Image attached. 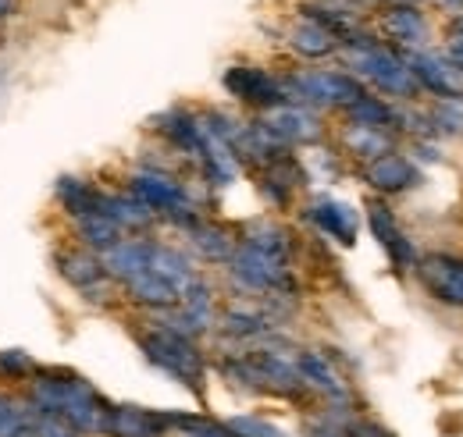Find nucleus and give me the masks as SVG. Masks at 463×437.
Masks as SVG:
<instances>
[{"label":"nucleus","instance_id":"393cba45","mask_svg":"<svg viewBox=\"0 0 463 437\" xmlns=\"http://www.w3.org/2000/svg\"><path fill=\"white\" fill-rule=\"evenodd\" d=\"M246 246H253V249H260V253H268V256H275V260H286L289 264V235L279 228V224H253L250 231H246Z\"/></svg>","mask_w":463,"mask_h":437},{"label":"nucleus","instance_id":"f3484780","mask_svg":"<svg viewBox=\"0 0 463 437\" xmlns=\"http://www.w3.org/2000/svg\"><path fill=\"white\" fill-rule=\"evenodd\" d=\"M125 288H128V295H132L139 306H150V310H175L178 299H182V292H178L175 284H168L165 277H157L154 271L132 277Z\"/></svg>","mask_w":463,"mask_h":437},{"label":"nucleus","instance_id":"9b49d317","mask_svg":"<svg viewBox=\"0 0 463 437\" xmlns=\"http://www.w3.org/2000/svg\"><path fill=\"white\" fill-rule=\"evenodd\" d=\"M367 224H371V231H374V238L385 246V253L392 256L396 267H413V264H417L410 238L400 231V224H396L392 210H389L385 203H367Z\"/></svg>","mask_w":463,"mask_h":437},{"label":"nucleus","instance_id":"2f4dec72","mask_svg":"<svg viewBox=\"0 0 463 437\" xmlns=\"http://www.w3.org/2000/svg\"><path fill=\"white\" fill-rule=\"evenodd\" d=\"M36 367H33V359L25 356V352H0V374L4 377H25V374H33Z\"/></svg>","mask_w":463,"mask_h":437},{"label":"nucleus","instance_id":"1a4fd4ad","mask_svg":"<svg viewBox=\"0 0 463 437\" xmlns=\"http://www.w3.org/2000/svg\"><path fill=\"white\" fill-rule=\"evenodd\" d=\"M417 277L420 284L446 306H463V264L453 256L431 253L424 260H417Z\"/></svg>","mask_w":463,"mask_h":437},{"label":"nucleus","instance_id":"f03ea898","mask_svg":"<svg viewBox=\"0 0 463 437\" xmlns=\"http://www.w3.org/2000/svg\"><path fill=\"white\" fill-rule=\"evenodd\" d=\"M346 60L356 75H364L367 82H374L389 97L410 100L417 93V82H413L403 57L389 51V47H382V43H374L371 36H360V33L346 36Z\"/></svg>","mask_w":463,"mask_h":437},{"label":"nucleus","instance_id":"f257e3e1","mask_svg":"<svg viewBox=\"0 0 463 437\" xmlns=\"http://www.w3.org/2000/svg\"><path fill=\"white\" fill-rule=\"evenodd\" d=\"M33 402L47 416H61L64 423H71L75 431H104V416L111 409L75 374H40V381L33 387Z\"/></svg>","mask_w":463,"mask_h":437},{"label":"nucleus","instance_id":"72a5a7b5","mask_svg":"<svg viewBox=\"0 0 463 437\" xmlns=\"http://www.w3.org/2000/svg\"><path fill=\"white\" fill-rule=\"evenodd\" d=\"M29 427H33V437H75L71 423H64L61 416H47V413H43V420H36Z\"/></svg>","mask_w":463,"mask_h":437},{"label":"nucleus","instance_id":"5701e85b","mask_svg":"<svg viewBox=\"0 0 463 437\" xmlns=\"http://www.w3.org/2000/svg\"><path fill=\"white\" fill-rule=\"evenodd\" d=\"M58 196L64 203V210L71 218H90V214H100V192H93L86 181L79 178H61L58 181Z\"/></svg>","mask_w":463,"mask_h":437},{"label":"nucleus","instance_id":"7c9ffc66","mask_svg":"<svg viewBox=\"0 0 463 437\" xmlns=\"http://www.w3.org/2000/svg\"><path fill=\"white\" fill-rule=\"evenodd\" d=\"M431 121L439 125V132H449V135H457L463 132V104H449V100H442L439 107L431 110Z\"/></svg>","mask_w":463,"mask_h":437},{"label":"nucleus","instance_id":"f8f14e48","mask_svg":"<svg viewBox=\"0 0 463 437\" xmlns=\"http://www.w3.org/2000/svg\"><path fill=\"white\" fill-rule=\"evenodd\" d=\"M364 178H367V185L371 189H378V192H406L410 185H417V178H420V171L406 161L403 153H382V157H374L367 171H364Z\"/></svg>","mask_w":463,"mask_h":437},{"label":"nucleus","instance_id":"2eb2a0df","mask_svg":"<svg viewBox=\"0 0 463 437\" xmlns=\"http://www.w3.org/2000/svg\"><path fill=\"white\" fill-rule=\"evenodd\" d=\"M282 143H314L317 135H321V125H317V117L314 114H307L303 107H275L271 110V117L264 121Z\"/></svg>","mask_w":463,"mask_h":437},{"label":"nucleus","instance_id":"a878e982","mask_svg":"<svg viewBox=\"0 0 463 437\" xmlns=\"http://www.w3.org/2000/svg\"><path fill=\"white\" fill-rule=\"evenodd\" d=\"M79 235H82V242H86L90 249H100V253H108L111 246L121 242V228H118L111 218H104V214L79 218Z\"/></svg>","mask_w":463,"mask_h":437},{"label":"nucleus","instance_id":"423d86ee","mask_svg":"<svg viewBox=\"0 0 463 437\" xmlns=\"http://www.w3.org/2000/svg\"><path fill=\"white\" fill-rule=\"evenodd\" d=\"M232 274L239 284L253 288V292H292V277H289V264L286 260H275L253 246H239L232 253Z\"/></svg>","mask_w":463,"mask_h":437},{"label":"nucleus","instance_id":"4be33fe9","mask_svg":"<svg viewBox=\"0 0 463 437\" xmlns=\"http://www.w3.org/2000/svg\"><path fill=\"white\" fill-rule=\"evenodd\" d=\"M100 214L118 228H146L154 220V210H146L136 196H100Z\"/></svg>","mask_w":463,"mask_h":437},{"label":"nucleus","instance_id":"6e6552de","mask_svg":"<svg viewBox=\"0 0 463 437\" xmlns=\"http://www.w3.org/2000/svg\"><path fill=\"white\" fill-rule=\"evenodd\" d=\"M225 89H229L235 100L253 104V107H264V110H275L286 104L282 82L271 79V75L260 71V68H232L229 75H225Z\"/></svg>","mask_w":463,"mask_h":437},{"label":"nucleus","instance_id":"412c9836","mask_svg":"<svg viewBox=\"0 0 463 437\" xmlns=\"http://www.w3.org/2000/svg\"><path fill=\"white\" fill-rule=\"evenodd\" d=\"M343 143H346L349 153H356V157H367V161H374V157L389 153V146H392V135H389V128H371V125H349L346 132H343Z\"/></svg>","mask_w":463,"mask_h":437},{"label":"nucleus","instance_id":"c756f323","mask_svg":"<svg viewBox=\"0 0 463 437\" xmlns=\"http://www.w3.org/2000/svg\"><path fill=\"white\" fill-rule=\"evenodd\" d=\"M229 431L235 437H286V431H279L275 423L257 420V416H239V420H232Z\"/></svg>","mask_w":463,"mask_h":437},{"label":"nucleus","instance_id":"58836bf2","mask_svg":"<svg viewBox=\"0 0 463 437\" xmlns=\"http://www.w3.org/2000/svg\"><path fill=\"white\" fill-rule=\"evenodd\" d=\"M446 4H453V7H463V0H446Z\"/></svg>","mask_w":463,"mask_h":437},{"label":"nucleus","instance_id":"c9c22d12","mask_svg":"<svg viewBox=\"0 0 463 437\" xmlns=\"http://www.w3.org/2000/svg\"><path fill=\"white\" fill-rule=\"evenodd\" d=\"M446 60L463 71V33H449V40H446Z\"/></svg>","mask_w":463,"mask_h":437},{"label":"nucleus","instance_id":"f704fd0d","mask_svg":"<svg viewBox=\"0 0 463 437\" xmlns=\"http://www.w3.org/2000/svg\"><path fill=\"white\" fill-rule=\"evenodd\" d=\"M349 437H396L392 431H385L382 423H371V420H353L346 427Z\"/></svg>","mask_w":463,"mask_h":437},{"label":"nucleus","instance_id":"0eeeda50","mask_svg":"<svg viewBox=\"0 0 463 437\" xmlns=\"http://www.w3.org/2000/svg\"><path fill=\"white\" fill-rule=\"evenodd\" d=\"M406 68H410L413 82L424 86L428 93H435V97H442V100H449V104H453V100L463 104V71L453 68L442 54L413 51V54L406 57Z\"/></svg>","mask_w":463,"mask_h":437},{"label":"nucleus","instance_id":"e433bc0d","mask_svg":"<svg viewBox=\"0 0 463 437\" xmlns=\"http://www.w3.org/2000/svg\"><path fill=\"white\" fill-rule=\"evenodd\" d=\"M14 11V0H0V18H7Z\"/></svg>","mask_w":463,"mask_h":437},{"label":"nucleus","instance_id":"dca6fc26","mask_svg":"<svg viewBox=\"0 0 463 437\" xmlns=\"http://www.w3.org/2000/svg\"><path fill=\"white\" fill-rule=\"evenodd\" d=\"M382 29H385L389 40H396V43H403V47H420L424 36H428V22H424V14H420L413 4H396V7H389L385 18H382Z\"/></svg>","mask_w":463,"mask_h":437},{"label":"nucleus","instance_id":"ddd939ff","mask_svg":"<svg viewBox=\"0 0 463 437\" xmlns=\"http://www.w3.org/2000/svg\"><path fill=\"white\" fill-rule=\"evenodd\" d=\"M104 274H111L118 281H132L139 274L150 271V242H139V238H121L118 246H111L104 253Z\"/></svg>","mask_w":463,"mask_h":437},{"label":"nucleus","instance_id":"6ab92c4d","mask_svg":"<svg viewBox=\"0 0 463 437\" xmlns=\"http://www.w3.org/2000/svg\"><path fill=\"white\" fill-rule=\"evenodd\" d=\"M150 271L157 274V277H165L168 284H175L178 292H185V288L196 281L189 260H185L182 253H175L168 246H154V242H150Z\"/></svg>","mask_w":463,"mask_h":437},{"label":"nucleus","instance_id":"aec40b11","mask_svg":"<svg viewBox=\"0 0 463 437\" xmlns=\"http://www.w3.org/2000/svg\"><path fill=\"white\" fill-rule=\"evenodd\" d=\"M289 47L296 51V54H303V57H325V54H332V51L339 47V40H335L328 29H321L317 22L303 18L299 25H292Z\"/></svg>","mask_w":463,"mask_h":437},{"label":"nucleus","instance_id":"20e7f679","mask_svg":"<svg viewBox=\"0 0 463 437\" xmlns=\"http://www.w3.org/2000/svg\"><path fill=\"white\" fill-rule=\"evenodd\" d=\"M282 93L296 104H325V107H353L360 97H367L364 86L343 71H299L282 82Z\"/></svg>","mask_w":463,"mask_h":437},{"label":"nucleus","instance_id":"b1692460","mask_svg":"<svg viewBox=\"0 0 463 437\" xmlns=\"http://www.w3.org/2000/svg\"><path fill=\"white\" fill-rule=\"evenodd\" d=\"M189 235H193V246L207 256V260H218V264H229L232 253H235V242L229 238V231L225 228H214V224H196V228H189Z\"/></svg>","mask_w":463,"mask_h":437},{"label":"nucleus","instance_id":"4468645a","mask_svg":"<svg viewBox=\"0 0 463 437\" xmlns=\"http://www.w3.org/2000/svg\"><path fill=\"white\" fill-rule=\"evenodd\" d=\"M310 220L335 242L343 246H353L356 242V231H360V220H356V210L339 203V200H317L310 207Z\"/></svg>","mask_w":463,"mask_h":437},{"label":"nucleus","instance_id":"c85d7f7f","mask_svg":"<svg viewBox=\"0 0 463 437\" xmlns=\"http://www.w3.org/2000/svg\"><path fill=\"white\" fill-rule=\"evenodd\" d=\"M222 328H225V334H232V338H257V334L268 330V321H264L260 313H250V310H229Z\"/></svg>","mask_w":463,"mask_h":437},{"label":"nucleus","instance_id":"a211bd4d","mask_svg":"<svg viewBox=\"0 0 463 437\" xmlns=\"http://www.w3.org/2000/svg\"><path fill=\"white\" fill-rule=\"evenodd\" d=\"M296 374H299V381L303 384H314L317 391H325V395H332V398H346V384L339 381V374L328 367V359L325 356H317V352H299L296 356Z\"/></svg>","mask_w":463,"mask_h":437},{"label":"nucleus","instance_id":"473e14b6","mask_svg":"<svg viewBox=\"0 0 463 437\" xmlns=\"http://www.w3.org/2000/svg\"><path fill=\"white\" fill-rule=\"evenodd\" d=\"M25 427V416L18 413V405L11 398H0V437H14Z\"/></svg>","mask_w":463,"mask_h":437},{"label":"nucleus","instance_id":"9d476101","mask_svg":"<svg viewBox=\"0 0 463 437\" xmlns=\"http://www.w3.org/2000/svg\"><path fill=\"white\" fill-rule=\"evenodd\" d=\"M168 431V413H150V409H136V405H111L104 416V431L108 437H165Z\"/></svg>","mask_w":463,"mask_h":437},{"label":"nucleus","instance_id":"bb28decb","mask_svg":"<svg viewBox=\"0 0 463 437\" xmlns=\"http://www.w3.org/2000/svg\"><path fill=\"white\" fill-rule=\"evenodd\" d=\"M61 274L75 284V288H93L104 281V264L90 253H71V256H61Z\"/></svg>","mask_w":463,"mask_h":437},{"label":"nucleus","instance_id":"cd10ccee","mask_svg":"<svg viewBox=\"0 0 463 437\" xmlns=\"http://www.w3.org/2000/svg\"><path fill=\"white\" fill-rule=\"evenodd\" d=\"M349 110V117H353V125H371V128H389L392 121H400V114L389 107V104H382V100H374V97H360Z\"/></svg>","mask_w":463,"mask_h":437},{"label":"nucleus","instance_id":"4c0bfd02","mask_svg":"<svg viewBox=\"0 0 463 437\" xmlns=\"http://www.w3.org/2000/svg\"><path fill=\"white\" fill-rule=\"evenodd\" d=\"M449 33H463V14H457V18H453V25H449Z\"/></svg>","mask_w":463,"mask_h":437},{"label":"nucleus","instance_id":"7ed1b4c3","mask_svg":"<svg viewBox=\"0 0 463 437\" xmlns=\"http://www.w3.org/2000/svg\"><path fill=\"white\" fill-rule=\"evenodd\" d=\"M139 345H143L146 359L154 367H161L165 374H172L175 381L189 384L193 391L203 387V356H200V349H196L193 338L175 334L168 328H154L150 334L139 338Z\"/></svg>","mask_w":463,"mask_h":437},{"label":"nucleus","instance_id":"39448f33","mask_svg":"<svg viewBox=\"0 0 463 437\" xmlns=\"http://www.w3.org/2000/svg\"><path fill=\"white\" fill-rule=\"evenodd\" d=\"M132 196H136L146 210L168 214V218H172L175 224H182V228H196V224H200L193 203H189V196H185V189H182L175 178L161 174V171H143V174H136V178H132Z\"/></svg>","mask_w":463,"mask_h":437}]
</instances>
